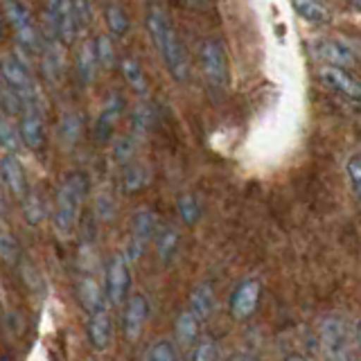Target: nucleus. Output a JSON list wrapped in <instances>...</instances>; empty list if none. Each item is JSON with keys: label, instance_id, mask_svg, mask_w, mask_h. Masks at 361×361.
<instances>
[{"label": "nucleus", "instance_id": "nucleus-1", "mask_svg": "<svg viewBox=\"0 0 361 361\" xmlns=\"http://www.w3.org/2000/svg\"><path fill=\"white\" fill-rule=\"evenodd\" d=\"M145 25H147V32H149L154 48L158 50V54H161L167 73L172 75V79L178 84L188 82L190 61H188L183 43H180L176 30L172 27L169 16L158 5H154V7H149V11H147Z\"/></svg>", "mask_w": 361, "mask_h": 361}, {"label": "nucleus", "instance_id": "nucleus-2", "mask_svg": "<svg viewBox=\"0 0 361 361\" xmlns=\"http://www.w3.org/2000/svg\"><path fill=\"white\" fill-rule=\"evenodd\" d=\"M88 190H90V180L86 172L75 169V172H68L61 178V183L56 185L54 208H52V226L56 235L71 237L79 228Z\"/></svg>", "mask_w": 361, "mask_h": 361}, {"label": "nucleus", "instance_id": "nucleus-3", "mask_svg": "<svg viewBox=\"0 0 361 361\" xmlns=\"http://www.w3.org/2000/svg\"><path fill=\"white\" fill-rule=\"evenodd\" d=\"M3 11H5V20L16 39V48L23 50L27 56H37L41 54V25L34 20L32 11L27 9L25 3L20 0H3Z\"/></svg>", "mask_w": 361, "mask_h": 361}, {"label": "nucleus", "instance_id": "nucleus-4", "mask_svg": "<svg viewBox=\"0 0 361 361\" xmlns=\"http://www.w3.org/2000/svg\"><path fill=\"white\" fill-rule=\"evenodd\" d=\"M319 341L325 361H353L350 336L343 319H338V316H323L319 323Z\"/></svg>", "mask_w": 361, "mask_h": 361}, {"label": "nucleus", "instance_id": "nucleus-5", "mask_svg": "<svg viewBox=\"0 0 361 361\" xmlns=\"http://www.w3.org/2000/svg\"><path fill=\"white\" fill-rule=\"evenodd\" d=\"M199 61H201V71L208 86L214 90H224L231 75L228 54H226L224 45L217 39H206L199 48Z\"/></svg>", "mask_w": 361, "mask_h": 361}, {"label": "nucleus", "instance_id": "nucleus-6", "mask_svg": "<svg viewBox=\"0 0 361 361\" xmlns=\"http://www.w3.org/2000/svg\"><path fill=\"white\" fill-rule=\"evenodd\" d=\"M129 289H131L129 262L124 259L122 253L111 255L104 271V291H106L109 307H122L129 298Z\"/></svg>", "mask_w": 361, "mask_h": 361}, {"label": "nucleus", "instance_id": "nucleus-7", "mask_svg": "<svg viewBox=\"0 0 361 361\" xmlns=\"http://www.w3.org/2000/svg\"><path fill=\"white\" fill-rule=\"evenodd\" d=\"M316 79H319L327 90H332L334 95L343 97L345 102H350V104H355V106H361V82L355 75H350L345 68L319 66Z\"/></svg>", "mask_w": 361, "mask_h": 361}, {"label": "nucleus", "instance_id": "nucleus-8", "mask_svg": "<svg viewBox=\"0 0 361 361\" xmlns=\"http://www.w3.org/2000/svg\"><path fill=\"white\" fill-rule=\"evenodd\" d=\"M124 109H127V102H124L122 93H118V90L106 93V97L102 99V104H99L95 122H93V135L97 142H109L113 138V131H116Z\"/></svg>", "mask_w": 361, "mask_h": 361}, {"label": "nucleus", "instance_id": "nucleus-9", "mask_svg": "<svg viewBox=\"0 0 361 361\" xmlns=\"http://www.w3.org/2000/svg\"><path fill=\"white\" fill-rule=\"evenodd\" d=\"M18 131L23 147L30 152H43L45 147V106L27 104L18 116Z\"/></svg>", "mask_w": 361, "mask_h": 361}, {"label": "nucleus", "instance_id": "nucleus-10", "mask_svg": "<svg viewBox=\"0 0 361 361\" xmlns=\"http://www.w3.org/2000/svg\"><path fill=\"white\" fill-rule=\"evenodd\" d=\"M41 54H39V63H41V75H43V82L56 88L61 84L63 79V68H66V54L63 48L66 45L59 39H52V37H45L41 34Z\"/></svg>", "mask_w": 361, "mask_h": 361}, {"label": "nucleus", "instance_id": "nucleus-11", "mask_svg": "<svg viewBox=\"0 0 361 361\" xmlns=\"http://www.w3.org/2000/svg\"><path fill=\"white\" fill-rule=\"evenodd\" d=\"M77 302L86 314H95L102 310H111L109 300H106V291H104V282H99L95 274L90 271H82V276L77 278Z\"/></svg>", "mask_w": 361, "mask_h": 361}, {"label": "nucleus", "instance_id": "nucleus-12", "mask_svg": "<svg viewBox=\"0 0 361 361\" xmlns=\"http://www.w3.org/2000/svg\"><path fill=\"white\" fill-rule=\"evenodd\" d=\"M310 52L323 66H336V68H345V71L357 59L355 50L338 39H314L310 41Z\"/></svg>", "mask_w": 361, "mask_h": 361}, {"label": "nucleus", "instance_id": "nucleus-13", "mask_svg": "<svg viewBox=\"0 0 361 361\" xmlns=\"http://www.w3.org/2000/svg\"><path fill=\"white\" fill-rule=\"evenodd\" d=\"M0 183L9 192L11 197L23 201L30 192L27 185V174L23 167L18 154H3L0 156Z\"/></svg>", "mask_w": 361, "mask_h": 361}, {"label": "nucleus", "instance_id": "nucleus-14", "mask_svg": "<svg viewBox=\"0 0 361 361\" xmlns=\"http://www.w3.org/2000/svg\"><path fill=\"white\" fill-rule=\"evenodd\" d=\"M147 316H149V302H147L142 293H133V296H129L127 302H124V312H122V332H124V338H127V341H138L145 330Z\"/></svg>", "mask_w": 361, "mask_h": 361}, {"label": "nucleus", "instance_id": "nucleus-15", "mask_svg": "<svg viewBox=\"0 0 361 361\" xmlns=\"http://www.w3.org/2000/svg\"><path fill=\"white\" fill-rule=\"evenodd\" d=\"M97 54H95V37H82L75 52V77L79 86H90L97 75Z\"/></svg>", "mask_w": 361, "mask_h": 361}, {"label": "nucleus", "instance_id": "nucleus-16", "mask_svg": "<svg viewBox=\"0 0 361 361\" xmlns=\"http://www.w3.org/2000/svg\"><path fill=\"white\" fill-rule=\"evenodd\" d=\"M86 338L90 348L95 353H104L109 350L113 341V319H111V310H102L95 314H88L86 321Z\"/></svg>", "mask_w": 361, "mask_h": 361}, {"label": "nucleus", "instance_id": "nucleus-17", "mask_svg": "<svg viewBox=\"0 0 361 361\" xmlns=\"http://www.w3.org/2000/svg\"><path fill=\"white\" fill-rule=\"evenodd\" d=\"M257 300H259V282L253 280V278L240 282L237 289L233 291V296H231V314H233V319H237V321L248 319V316L255 312Z\"/></svg>", "mask_w": 361, "mask_h": 361}, {"label": "nucleus", "instance_id": "nucleus-18", "mask_svg": "<svg viewBox=\"0 0 361 361\" xmlns=\"http://www.w3.org/2000/svg\"><path fill=\"white\" fill-rule=\"evenodd\" d=\"M158 233V217L156 212L149 208H138L133 212L131 217V235H129V242H133L135 246L147 248L154 237Z\"/></svg>", "mask_w": 361, "mask_h": 361}, {"label": "nucleus", "instance_id": "nucleus-19", "mask_svg": "<svg viewBox=\"0 0 361 361\" xmlns=\"http://www.w3.org/2000/svg\"><path fill=\"white\" fill-rule=\"evenodd\" d=\"M56 133H59V140L63 147L73 149V147L82 140V133H84V120H82V113L75 111V109H66L61 116H59V124H56Z\"/></svg>", "mask_w": 361, "mask_h": 361}, {"label": "nucleus", "instance_id": "nucleus-20", "mask_svg": "<svg viewBox=\"0 0 361 361\" xmlns=\"http://www.w3.org/2000/svg\"><path fill=\"white\" fill-rule=\"evenodd\" d=\"M120 71H122V77L127 86L133 90L138 99H149V82H147L145 77V71L138 59H133V56H124L120 61Z\"/></svg>", "mask_w": 361, "mask_h": 361}, {"label": "nucleus", "instance_id": "nucleus-21", "mask_svg": "<svg viewBox=\"0 0 361 361\" xmlns=\"http://www.w3.org/2000/svg\"><path fill=\"white\" fill-rule=\"evenodd\" d=\"M104 5V20H106V30L113 39H122L127 37V32L131 30V18L127 14L118 0H102Z\"/></svg>", "mask_w": 361, "mask_h": 361}, {"label": "nucleus", "instance_id": "nucleus-22", "mask_svg": "<svg viewBox=\"0 0 361 361\" xmlns=\"http://www.w3.org/2000/svg\"><path fill=\"white\" fill-rule=\"evenodd\" d=\"M214 307V291L210 282H199V285L190 291V305L188 310L199 319V323H203L212 314Z\"/></svg>", "mask_w": 361, "mask_h": 361}, {"label": "nucleus", "instance_id": "nucleus-23", "mask_svg": "<svg viewBox=\"0 0 361 361\" xmlns=\"http://www.w3.org/2000/svg\"><path fill=\"white\" fill-rule=\"evenodd\" d=\"M149 183V169H147L142 163L131 161L129 165L122 167V176H120V188L124 195H135L147 188Z\"/></svg>", "mask_w": 361, "mask_h": 361}, {"label": "nucleus", "instance_id": "nucleus-24", "mask_svg": "<svg viewBox=\"0 0 361 361\" xmlns=\"http://www.w3.org/2000/svg\"><path fill=\"white\" fill-rule=\"evenodd\" d=\"M296 14L307 20L310 25H327L332 20V14L323 0H291Z\"/></svg>", "mask_w": 361, "mask_h": 361}, {"label": "nucleus", "instance_id": "nucleus-25", "mask_svg": "<svg viewBox=\"0 0 361 361\" xmlns=\"http://www.w3.org/2000/svg\"><path fill=\"white\" fill-rule=\"evenodd\" d=\"M23 149V140H20V131L14 118L5 116L0 111V152L3 154H18Z\"/></svg>", "mask_w": 361, "mask_h": 361}, {"label": "nucleus", "instance_id": "nucleus-26", "mask_svg": "<svg viewBox=\"0 0 361 361\" xmlns=\"http://www.w3.org/2000/svg\"><path fill=\"white\" fill-rule=\"evenodd\" d=\"M156 253H158V259H161L163 264H169L174 259L176 251H178V231L174 226H165V228H158L156 233Z\"/></svg>", "mask_w": 361, "mask_h": 361}, {"label": "nucleus", "instance_id": "nucleus-27", "mask_svg": "<svg viewBox=\"0 0 361 361\" xmlns=\"http://www.w3.org/2000/svg\"><path fill=\"white\" fill-rule=\"evenodd\" d=\"M154 120H156V116H154V109H152L149 102L138 99V104H135L133 111H131V133L138 140L145 138V135L152 131Z\"/></svg>", "mask_w": 361, "mask_h": 361}, {"label": "nucleus", "instance_id": "nucleus-28", "mask_svg": "<svg viewBox=\"0 0 361 361\" xmlns=\"http://www.w3.org/2000/svg\"><path fill=\"white\" fill-rule=\"evenodd\" d=\"M174 332H176V341L180 345L192 348L197 343V336H199V319L190 310H183L176 319Z\"/></svg>", "mask_w": 361, "mask_h": 361}, {"label": "nucleus", "instance_id": "nucleus-29", "mask_svg": "<svg viewBox=\"0 0 361 361\" xmlns=\"http://www.w3.org/2000/svg\"><path fill=\"white\" fill-rule=\"evenodd\" d=\"M20 206H23V217H25L27 226H32V228L41 226L45 214H48V210H45V201L37 190H30L25 199L20 201Z\"/></svg>", "mask_w": 361, "mask_h": 361}, {"label": "nucleus", "instance_id": "nucleus-30", "mask_svg": "<svg viewBox=\"0 0 361 361\" xmlns=\"http://www.w3.org/2000/svg\"><path fill=\"white\" fill-rule=\"evenodd\" d=\"M0 259L7 264H18L20 259V246L16 235L9 231V226L5 224V219L0 217Z\"/></svg>", "mask_w": 361, "mask_h": 361}, {"label": "nucleus", "instance_id": "nucleus-31", "mask_svg": "<svg viewBox=\"0 0 361 361\" xmlns=\"http://www.w3.org/2000/svg\"><path fill=\"white\" fill-rule=\"evenodd\" d=\"M95 54H97L99 68H104V71H113V68L118 66V50H116V43H113L111 34H97Z\"/></svg>", "mask_w": 361, "mask_h": 361}, {"label": "nucleus", "instance_id": "nucleus-32", "mask_svg": "<svg viewBox=\"0 0 361 361\" xmlns=\"http://www.w3.org/2000/svg\"><path fill=\"white\" fill-rule=\"evenodd\" d=\"M135 149H138V138L133 133L120 135L113 142V161H116L120 167L129 165L131 161H135Z\"/></svg>", "mask_w": 361, "mask_h": 361}, {"label": "nucleus", "instance_id": "nucleus-33", "mask_svg": "<svg viewBox=\"0 0 361 361\" xmlns=\"http://www.w3.org/2000/svg\"><path fill=\"white\" fill-rule=\"evenodd\" d=\"M0 111H3L5 116H9V118H18L23 113L20 97L5 84L3 75H0Z\"/></svg>", "mask_w": 361, "mask_h": 361}, {"label": "nucleus", "instance_id": "nucleus-34", "mask_svg": "<svg viewBox=\"0 0 361 361\" xmlns=\"http://www.w3.org/2000/svg\"><path fill=\"white\" fill-rule=\"evenodd\" d=\"M93 214L97 221H111L116 217V199L109 190H99L93 199Z\"/></svg>", "mask_w": 361, "mask_h": 361}, {"label": "nucleus", "instance_id": "nucleus-35", "mask_svg": "<svg viewBox=\"0 0 361 361\" xmlns=\"http://www.w3.org/2000/svg\"><path fill=\"white\" fill-rule=\"evenodd\" d=\"M145 361H176V348L169 338H156V341L147 348Z\"/></svg>", "mask_w": 361, "mask_h": 361}, {"label": "nucleus", "instance_id": "nucleus-36", "mask_svg": "<svg viewBox=\"0 0 361 361\" xmlns=\"http://www.w3.org/2000/svg\"><path fill=\"white\" fill-rule=\"evenodd\" d=\"M176 208H178L180 219H183V224H188V226L197 224L199 217H201V206H199V201H197L195 195H180Z\"/></svg>", "mask_w": 361, "mask_h": 361}, {"label": "nucleus", "instance_id": "nucleus-37", "mask_svg": "<svg viewBox=\"0 0 361 361\" xmlns=\"http://www.w3.org/2000/svg\"><path fill=\"white\" fill-rule=\"evenodd\" d=\"M217 359V348L210 341V338H203V341L197 343L195 355L190 357V361H214Z\"/></svg>", "mask_w": 361, "mask_h": 361}, {"label": "nucleus", "instance_id": "nucleus-38", "mask_svg": "<svg viewBox=\"0 0 361 361\" xmlns=\"http://www.w3.org/2000/svg\"><path fill=\"white\" fill-rule=\"evenodd\" d=\"M345 169H348V178H350V183H353V190L357 192V197L361 199V158H359V156L350 158Z\"/></svg>", "mask_w": 361, "mask_h": 361}, {"label": "nucleus", "instance_id": "nucleus-39", "mask_svg": "<svg viewBox=\"0 0 361 361\" xmlns=\"http://www.w3.org/2000/svg\"><path fill=\"white\" fill-rule=\"evenodd\" d=\"M5 27H7V20H5V11H3V5H0V39H3Z\"/></svg>", "mask_w": 361, "mask_h": 361}, {"label": "nucleus", "instance_id": "nucleus-40", "mask_svg": "<svg viewBox=\"0 0 361 361\" xmlns=\"http://www.w3.org/2000/svg\"><path fill=\"white\" fill-rule=\"evenodd\" d=\"M5 214V188L0 183V217Z\"/></svg>", "mask_w": 361, "mask_h": 361}, {"label": "nucleus", "instance_id": "nucleus-41", "mask_svg": "<svg viewBox=\"0 0 361 361\" xmlns=\"http://www.w3.org/2000/svg\"><path fill=\"white\" fill-rule=\"evenodd\" d=\"M355 338H357V345H359V350H361V321H359L357 327H355Z\"/></svg>", "mask_w": 361, "mask_h": 361}, {"label": "nucleus", "instance_id": "nucleus-42", "mask_svg": "<svg viewBox=\"0 0 361 361\" xmlns=\"http://www.w3.org/2000/svg\"><path fill=\"white\" fill-rule=\"evenodd\" d=\"M345 3L353 7V9H357V11H361V0H345Z\"/></svg>", "mask_w": 361, "mask_h": 361}, {"label": "nucleus", "instance_id": "nucleus-43", "mask_svg": "<svg viewBox=\"0 0 361 361\" xmlns=\"http://www.w3.org/2000/svg\"><path fill=\"white\" fill-rule=\"evenodd\" d=\"M282 361H307L305 357H300V355H289V357H285Z\"/></svg>", "mask_w": 361, "mask_h": 361}, {"label": "nucleus", "instance_id": "nucleus-44", "mask_svg": "<svg viewBox=\"0 0 361 361\" xmlns=\"http://www.w3.org/2000/svg\"><path fill=\"white\" fill-rule=\"evenodd\" d=\"M188 3H190V7H206V5H203L206 0H188Z\"/></svg>", "mask_w": 361, "mask_h": 361}, {"label": "nucleus", "instance_id": "nucleus-45", "mask_svg": "<svg viewBox=\"0 0 361 361\" xmlns=\"http://www.w3.org/2000/svg\"><path fill=\"white\" fill-rule=\"evenodd\" d=\"M0 5H3V0H0Z\"/></svg>", "mask_w": 361, "mask_h": 361}, {"label": "nucleus", "instance_id": "nucleus-46", "mask_svg": "<svg viewBox=\"0 0 361 361\" xmlns=\"http://www.w3.org/2000/svg\"><path fill=\"white\" fill-rule=\"evenodd\" d=\"M183 361H190V359H183Z\"/></svg>", "mask_w": 361, "mask_h": 361}]
</instances>
